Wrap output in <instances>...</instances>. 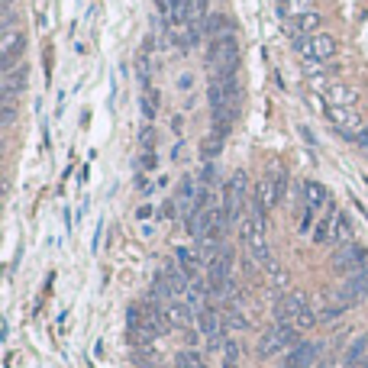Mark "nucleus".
Segmentation results:
<instances>
[{
    "label": "nucleus",
    "instance_id": "obj_1",
    "mask_svg": "<svg viewBox=\"0 0 368 368\" xmlns=\"http://www.w3.org/2000/svg\"><path fill=\"white\" fill-rule=\"evenodd\" d=\"M236 58H239V42L233 33L220 39H210L207 65L213 68V75H233L236 71Z\"/></svg>",
    "mask_w": 368,
    "mask_h": 368
},
{
    "label": "nucleus",
    "instance_id": "obj_2",
    "mask_svg": "<svg viewBox=\"0 0 368 368\" xmlns=\"http://www.w3.org/2000/svg\"><path fill=\"white\" fill-rule=\"evenodd\" d=\"M297 326L294 323H274V326H268V330L259 336V359H274L278 352H284L288 346H294L297 342Z\"/></svg>",
    "mask_w": 368,
    "mask_h": 368
},
{
    "label": "nucleus",
    "instance_id": "obj_3",
    "mask_svg": "<svg viewBox=\"0 0 368 368\" xmlns=\"http://www.w3.org/2000/svg\"><path fill=\"white\" fill-rule=\"evenodd\" d=\"M207 288H210V294H217V297L233 291V255H229L227 249H220L207 262Z\"/></svg>",
    "mask_w": 368,
    "mask_h": 368
},
{
    "label": "nucleus",
    "instance_id": "obj_4",
    "mask_svg": "<svg viewBox=\"0 0 368 368\" xmlns=\"http://www.w3.org/2000/svg\"><path fill=\"white\" fill-rule=\"evenodd\" d=\"M297 49H301V55L307 58V62H313V65H326L333 55H336V39L330 36V33H313V36H304L301 42H297Z\"/></svg>",
    "mask_w": 368,
    "mask_h": 368
},
{
    "label": "nucleus",
    "instance_id": "obj_5",
    "mask_svg": "<svg viewBox=\"0 0 368 368\" xmlns=\"http://www.w3.org/2000/svg\"><path fill=\"white\" fill-rule=\"evenodd\" d=\"M326 116H330L333 130L352 142L365 132V123H362V116L356 114V107H326Z\"/></svg>",
    "mask_w": 368,
    "mask_h": 368
},
{
    "label": "nucleus",
    "instance_id": "obj_6",
    "mask_svg": "<svg viewBox=\"0 0 368 368\" xmlns=\"http://www.w3.org/2000/svg\"><path fill=\"white\" fill-rule=\"evenodd\" d=\"M365 245H359V243H346V245H340L336 249V255L330 259V268L336 274H356V272H362V265H365Z\"/></svg>",
    "mask_w": 368,
    "mask_h": 368
},
{
    "label": "nucleus",
    "instance_id": "obj_7",
    "mask_svg": "<svg viewBox=\"0 0 368 368\" xmlns=\"http://www.w3.org/2000/svg\"><path fill=\"white\" fill-rule=\"evenodd\" d=\"M245 184H249V181H245V171H236V175H233V181H229L227 188H223V200H220V204H223V210H227L229 223H233V220H239V217H243V204H245Z\"/></svg>",
    "mask_w": 368,
    "mask_h": 368
},
{
    "label": "nucleus",
    "instance_id": "obj_8",
    "mask_svg": "<svg viewBox=\"0 0 368 368\" xmlns=\"http://www.w3.org/2000/svg\"><path fill=\"white\" fill-rule=\"evenodd\" d=\"M23 49H26V33H19L17 26H13V29H3V36H0V55H3V71L17 68L19 55H23Z\"/></svg>",
    "mask_w": 368,
    "mask_h": 368
},
{
    "label": "nucleus",
    "instance_id": "obj_9",
    "mask_svg": "<svg viewBox=\"0 0 368 368\" xmlns=\"http://www.w3.org/2000/svg\"><path fill=\"white\" fill-rule=\"evenodd\" d=\"M281 198H284V191H281V181H278V171L259 178V188H255V207H262L265 213H268L272 207H278V200Z\"/></svg>",
    "mask_w": 368,
    "mask_h": 368
},
{
    "label": "nucleus",
    "instance_id": "obj_10",
    "mask_svg": "<svg viewBox=\"0 0 368 368\" xmlns=\"http://www.w3.org/2000/svg\"><path fill=\"white\" fill-rule=\"evenodd\" d=\"M304 307H310V304H307V294L304 291H288L284 297H278V304H274V320L278 323H294L297 317H301Z\"/></svg>",
    "mask_w": 368,
    "mask_h": 368
},
{
    "label": "nucleus",
    "instance_id": "obj_11",
    "mask_svg": "<svg viewBox=\"0 0 368 368\" xmlns=\"http://www.w3.org/2000/svg\"><path fill=\"white\" fill-rule=\"evenodd\" d=\"M317 356H320V346H317V342H297V346L284 356L281 368H313Z\"/></svg>",
    "mask_w": 368,
    "mask_h": 368
},
{
    "label": "nucleus",
    "instance_id": "obj_12",
    "mask_svg": "<svg viewBox=\"0 0 368 368\" xmlns=\"http://www.w3.org/2000/svg\"><path fill=\"white\" fill-rule=\"evenodd\" d=\"M198 330L207 336V346L210 349H217L220 342H223V326H220V317L213 307H204V310L198 313Z\"/></svg>",
    "mask_w": 368,
    "mask_h": 368
},
{
    "label": "nucleus",
    "instance_id": "obj_13",
    "mask_svg": "<svg viewBox=\"0 0 368 368\" xmlns=\"http://www.w3.org/2000/svg\"><path fill=\"white\" fill-rule=\"evenodd\" d=\"M340 297L346 304H356V301H362V297H368V272L365 268L356 274H346V281H342V288H340Z\"/></svg>",
    "mask_w": 368,
    "mask_h": 368
},
{
    "label": "nucleus",
    "instance_id": "obj_14",
    "mask_svg": "<svg viewBox=\"0 0 368 368\" xmlns=\"http://www.w3.org/2000/svg\"><path fill=\"white\" fill-rule=\"evenodd\" d=\"M200 194H204V188H198V178H181V188H178V210L184 213V217H191L194 213V207H198Z\"/></svg>",
    "mask_w": 368,
    "mask_h": 368
},
{
    "label": "nucleus",
    "instance_id": "obj_15",
    "mask_svg": "<svg viewBox=\"0 0 368 368\" xmlns=\"http://www.w3.org/2000/svg\"><path fill=\"white\" fill-rule=\"evenodd\" d=\"M175 262L184 268V274H188L191 281L200 278V265H204V255L200 252H194V249H188V245H178V249H175Z\"/></svg>",
    "mask_w": 368,
    "mask_h": 368
},
{
    "label": "nucleus",
    "instance_id": "obj_16",
    "mask_svg": "<svg viewBox=\"0 0 368 368\" xmlns=\"http://www.w3.org/2000/svg\"><path fill=\"white\" fill-rule=\"evenodd\" d=\"M323 100H330V107H356L359 94H356V87L342 85V81H333L330 91H326V97H323Z\"/></svg>",
    "mask_w": 368,
    "mask_h": 368
},
{
    "label": "nucleus",
    "instance_id": "obj_17",
    "mask_svg": "<svg viewBox=\"0 0 368 368\" xmlns=\"http://www.w3.org/2000/svg\"><path fill=\"white\" fill-rule=\"evenodd\" d=\"M161 310H165V320H168L171 326H188L191 317H194V310L188 307V301H168Z\"/></svg>",
    "mask_w": 368,
    "mask_h": 368
},
{
    "label": "nucleus",
    "instance_id": "obj_18",
    "mask_svg": "<svg viewBox=\"0 0 368 368\" xmlns=\"http://www.w3.org/2000/svg\"><path fill=\"white\" fill-rule=\"evenodd\" d=\"M200 33H207L210 39L229 36V33H233V23H229V17H223V13H210V17L200 23Z\"/></svg>",
    "mask_w": 368,
    "mask_h": 368
},
{
    "label": "nucleus",
    "instance_id": "obj_19",
    "mask_svg": "<svg viewBox=\"0 0 368 368\" xmlns=\"http://www.w3.org/2000/svg\"><path fill=\"white\" fill-rule=\"evenodd\" d=\"M26 87V68H10V71H3V97H13L17 100V94Z\"/></svg>",
    "mask_w": 368,
    "mask_h": 368
},
{
    "label": "nucleus",
    "instance_id": "obj_20",
    "mask_svg": "<svg viewBox=\"0 0 368 368\" xmlns=\"http://www.w3.org/2000/svg\"><path fill=\"white\" fill-rule=\"evenodd\" d=\"M313 13V0H281V17L284 19H301Z\"/></svg>",
    "mask_w": 368,
    "mask_h": 368
},
{
    "label": "nucleus",
    "instance_id": "obj_21",
    "mask_svg": "<svg viewBox=\"0 0 368 368\" xmlns=\"http://www.w3.org/2000/svg\"><path fill=\"white\" fill-rule=\"evenodd\" d=\"M304 194H307V210H313V213L326 204V188H323L320 181H307V184H304Z\"/></svg>",
    "mask_w": 368,
    "mask_h": 368
},
{
    "label": "nucleus",
    "instance_id": "obj_22",
    "mask_svg": "<svg viewBox=\"0 0 368 368\" xmlns=\"http://www.w3.org/2000/svg\"><path fill=\"white\" fill-rule=\"evenodd\" d=\"M365 356H368V336H359V340L346 349V359L342 362H346L349 368H359V362H365Z\"/></svg>",
    "mask_w": 368,
    "mask_h": 368
},
{
    "label": "nucleus",
    "instance_id": "obj_23",
    "mask_svg": "<svg viewBox=\"0 0 368 368\" xmlns=\"http://www.w3.org/2000/svg\"><path fill=\"white\" fill-rule=\"evenodd\" d=\"M349 236H352V223H349V217L346 213H336V220H333V239L330 243H349Z\"/></svg>",
    "mask_w": 368,
    "mask_h": 368
},
{
    "label": "nucleus",
    "instance_id": "obj_24",
    "mask_svg": "<svg viewBox=\"0 0 368 368\" xmlns=\"http://www.w3.org/2000/svg\"><path fill=\"white\" fill-rule=\"evenodd\" d=\"M204 159H217L220 155V149H223V132H217V130H210L207 136H204Z\"/></svg>",
    "mask_w": 368,
    "mask_h": 368
},
{
    "label": "nucleus",
    "instance_id": "obj_25",
    "mask_svg": "<svg viewBox=\"0 0 368 368\" xmlns=\"http://www.w3.org/2000/svg\"><path fill=\"white\" fill-rule=\"evenodd\" d=\"M333 220H336V213H326V217L317 223V229H313V243L323 245V243H330L333 239Z\"/></svg>",
    "mask_w": 368,
    "mask_h": 368
},
{
    "label": "nucleus",
    "instance_id": "obj_26",
    "mask_svg": "<svg viewBox=\"0 0 368 368\" xmlns=\"http://www.w3.org/2000/svg\"><path fill=\"white\" fill-rule=\"evenodd\" d=\"M346 310H349V304L342 301V297H336V301H330V304H326V307H323L320 320H323V323H333V320H336V317H342V313H346Z\"/></svg>",
    "mask_w": 368,
    "mask_h": 368
},
{
    "label": "nucleus",
    "instance_id": "obj_27",
    "mask_svg": "<svg viewBox=\"0 0 368 368\" xmlns=\"http://www.w3.org/2000/svg\"><path fill=\"white\" fill-rule=\"evenodd\" d=\"M178 368H207V362H204V356L198 349H184L178 352Z\"/></svg>",
    "mask_w": 368,
    "mask_h": 368
},
{
    "label": "nucleus",
    "instance_id": "obj_28",
    "mask_svg": "<svg viewBox=\"0 0 368 368\" xmlns=\"http://www.w3.org/2000/svg\"><path fill=\"white\" fill-rule=\"evenodd\" d=\"M155 114H159V94L146 91V94H142V116H146V120H155Z\"/></svg>",
    "mask_w": 368,
    "mask_h": 368
},
{
    "label": "nucleus",
    "instance_id": "obj_29",
    "mask_svg": "<svg viewBox=\"0 0 368 368\" xmlns=\"http://www.w3.org/2000/svg\"><path fill=\"white\" fill-rule=\"evenodd\" d=\"M317 320H320V313L313 310V307H304L301 317L294 320V326H297V330H310V326H317Z\"/></svg>",
    "mask_w": 368,
    "mask_h": 368
},
{
    "label": "nucleus",
    "instance_id": "obj_30",
    "mask_svg": "<svg viewBox=\"0 0 368 368\" xmlns=\"http://www.w3.org/2000/svg\"><path fill=\"white\" fill-rule=\"evenodd\" d=\"M236 359H239V346L233 340L227 342V346H223V368H239L236 365Z\"/></svg>",
    "mask_w": 368,
    "mask_h": 368
},
{
    "label": "nucleus",
    "instance_id": "obj_31",
    "mask_svg": "<svg viewBox=\"0 0 368 368\" xmlns=\"http://www.w3.org/2000/svg\"><path fill=\"white\" fill-rule=\"evenodd\" d=\"M152 139H155V132H152V126H146V130H142V136H139V142L146 146V149H149Z\"/></svg>",
    "mask_w": 368,
    "mask_h": 368
},
{
    "label": "nucleus",
    "instance_id": "obj_32",
    "mask_svg": "<svg viewBox=\"0 0 368 368\" xmlns=\"http://www.w3.org/2000/svg\"><path fill=\"white\" fill-rule=\"evenodd\" d=\"M191 85H194V78H191V75L178 78V87H184V91H191Z\"/></svg>",
    "mask_w": 368,
    "mask_h": 368
},
{
    "label": "nucleus",
    "instance_id": "obj_33",
    "mask_svg": "<svg viewBox=\"0 0 368 368\" xmlns=\"http://www.w3.org/2000/svg\"><path fill=\"white\" fill-rule=\"evenodd\" d=\"M356 142H359L362 149H365V152H368V130H365V132H362V136H359V139H356Z\"/></svg>",
    "mask_w": 368,
    "mask_h": 368
},
{
    "label": "nucleus",
    "instance_id": "obj_34",
    "mask_svg": "<svg viewBox=\"0 0 368 368\" xmlns=\"http://www.w3.org/2000/svg\"><path fill=\"white\" fill-rule=\"evenodd\" d=\"M3 7H7V10H10V7H13V0H3Z\"/></svg>",
    "mask_w": 368,
    "mask_h": 368
}]
</instances>
